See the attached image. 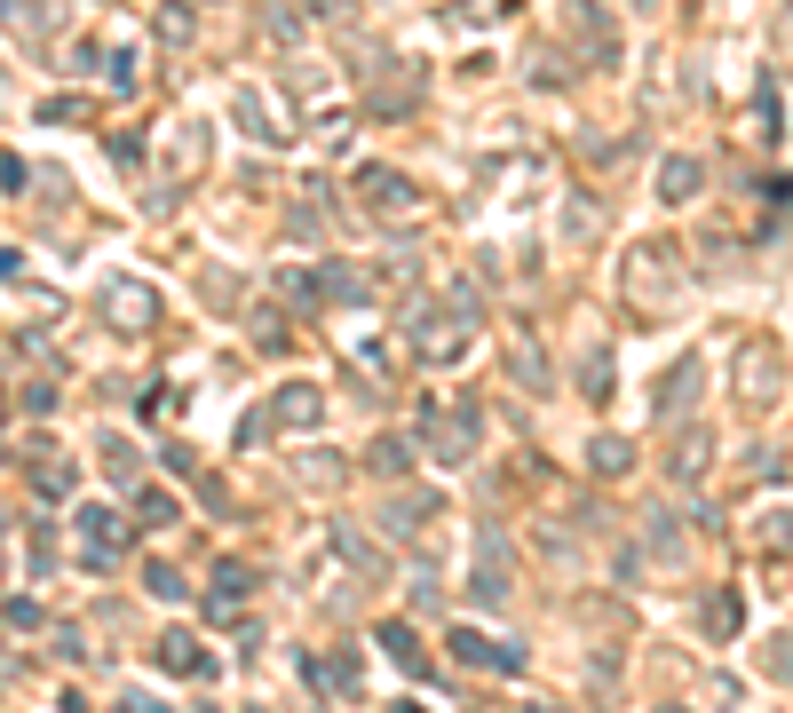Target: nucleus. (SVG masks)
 <instances>
[{"instance_id": "1", "label": "nucleus", "mask_w": 793, "mask_h": 713, "mask_svg": "<svg viewBox=\"0 0 793 713\" xmlns=\"http://www.w3.org/2000/svg\"><path fill=\"white\" fill-rule=\"evenodd\" d=\"M357 199L381 206V214H397V206H413V183H405V175H389V167H365V175H357Z\"/></svg>"}, {"instance_id": "2", "label": "nucleus", "mask_w": 793, "mask_h": 713, "mask_svg": "<svg viewBox=\"0 0 793 713\" xmlns=\"http://www.w3.org/2000/svg\"><path fill=\"white\" fill-rule=\"evenodd\" d=\"M690 191H698V167H690V159H675V167L659 175V199H690Z\"/></svg>"}, {"instance_id": "3", "label": "nucleus", "mask_w": 793, "mask_h": 713, "mask_svg": "<svg viewBox=\"0 0 793 713\" xmlns=\"http://www.w3.org/2000/svg\"><path fill=\"white\" fill-rule=\"evenodd\" d=\"M112 317H119V325H143V317H151V309L135 302V286H119V302H112Z\"/></svg>"}, {"instance_id": "4", "label": "nucleus", "mask_w": 793, "mask_h": 713, "mask_svg": "<svg viewBox=\"0 0 793 713\" xmlns=\"http://www.w3.org/2000/svg\"><path fill=\"white\" fill-rule=\"evenodd\" d=\"M786 56H793V16H786Z\"/></svg>"}, {"instance_id": "5", "label": "nucleus", "mask_w": 793, "mask_h": 713, "mask_svg": "<svg viewBox=\"0 0 793 713\" xmlns=\"http://www.w3.org/2000/svg\"><path fill=\"white\" fill-rule=\"evenodd\" d=\"M310 8H341V0H310Z\"/></svg>"}]
</instances>
